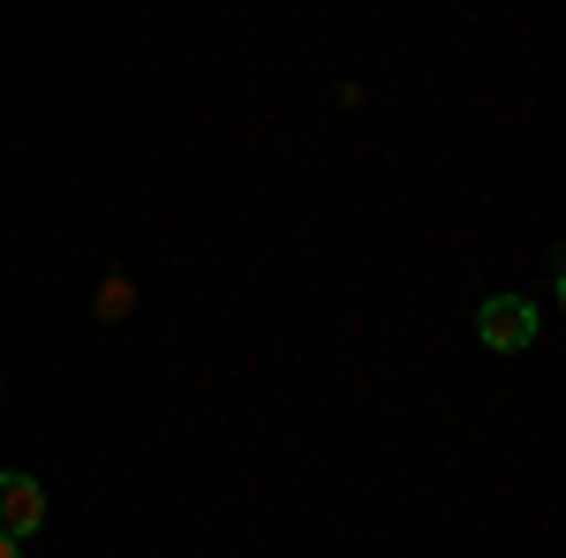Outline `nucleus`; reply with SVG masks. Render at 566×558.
Masks as SVG:
<instances>
[{"label": "nucleus", "instance_id": "f257e3e1", "mask_svg": "<svg viewBox=\"0 0 566 558\" xmlns=\"http://www.w3.org/2000/svg\"><path fill=\"white\" fill-rule=\"evenodd\" d=\"M476 340L499 347V355H522V347L536 340V309H528L522 295H491L476 309Z\"/></svg>", "mask_w": 566, "mask_h": 558}, {"label": "nucleus", "instance_id": "f03ea898", "mask_svg": "<svg viewBox=\"0 0 566 558\" xmlns=\"http://www.w3.org/2000/svg\"><path fill=\"white\" fill-rule=\"evenodd\" d=\"M39 520H45V491L31 475H0V544L39 536Z\"/></svg>", "mask_w": 566, "mask_h": 558}, {"label": "nucleus", "instance_id": "7ed1b4c3", "mask_svg": "<svg viewBox=\"0 0 566 558\" xmlns=\"http://www.w3.org/2000/svg\"><path fill=\"white\" fill-rule=\"evenodd\" d=\"M0 558H15V544H0Z\"/></svg>", "mask_w": 566, "mask_h": 558}]
</instances>
